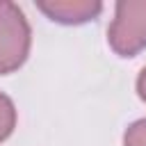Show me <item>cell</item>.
<instances>
[{
	"mask_svg": "<svg viewBox=\"0 0 146 146\" xmlns=\"http://www.w3.org/2000/svg\"><path fill=\"white\" fill-rule=\"evenodd\" d=\"M110 39L123 55L139 50L146 43V2H119Z\"/></svg>",
	"mask_w": 146,
	"mask_h": 146,
	"instance_id": "cell-1",
	"label": "cell"
},
{
	"mask_svg": "<svg viewBox=\"0 0 146 146\" xmlns=\"http://www.w3.org/2000/svg\"><path fill=\"white\" fill-rule=\"evenodd\" d=\"M27 50V25L23 14L9 5L0 2V71H9L23 62Z\"/></svg>",
	"mask_w": 146,
	"mask_h": 146,
	"instance_id": "cell-2",
	"label": "cell"
},
{
	"mask_svg": "<svg viewBox=\"0 0 146 146\" xmlns=\"http://www.w3.org/2000/svg\"><path fill=\"white\" fill-rule=\"evenodd\" d=\"M39 7L62 23H82L100 11L98 2H39Z\"/></svg>",
	"mask_w": 146,
	"mask_h": 146,
	"instance_id": "cell-3",
	"label": "cell"
},
{
	"mask_svg": "<svg viewBox=\"0 0 146 146\" xmlns=\"http://www.w3.org/2000/svg\"><path fill=\"white\" fill-rule=\"evenodd\" d=\"M139 91H141V96L146 98V68H144V73H141V78H139Z\"/></svg>",
	"mask_w": 146,
	"mask_h": 146,
	"instance_id": "cell-4",
	"label": "cell"
}]
</instances>
